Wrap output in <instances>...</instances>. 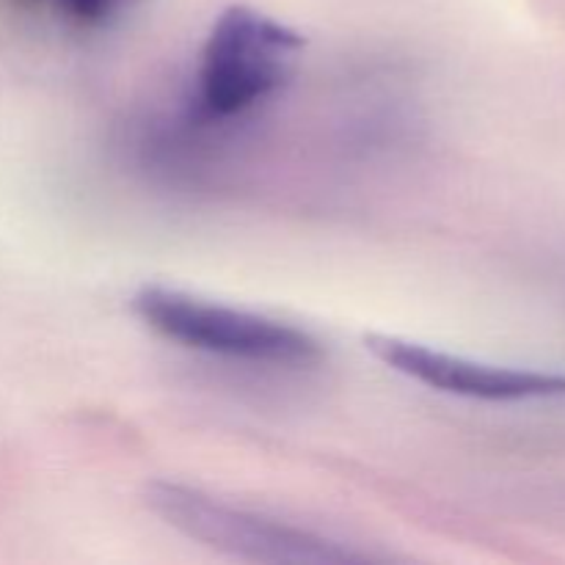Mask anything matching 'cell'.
Here are the masks:
<instances>
[{
    "instance_id": "cell-1",
    "label": "cell",
    "mask_w": 565,
    "mask_h": 565,
    "mask_svg": "<svg viewBox=\"0 0 565 565\" xmlns=\"http://www.w3.org/2000/svg\"><path fill=\"white\" fill-rule=\"evenodd\" d=\"M147 508L185 539L224 555L274 565H359L370 552L270 513L235 505L196 486L160 480L147 489Z\"/></svg>"
},
{
    "instance_id": "cell-2",
    "label": "cell",
    "mask_w": 565,
    "mask_h": 565,
    "mask_svg": "<svg viewBox=\"0 0 565 565\" xmlns=\"http://www.w3.org/2000/svg\"><path fill=\"white\" fill-rule=\"evenodd\" d=\"M132 312L166 340L235 362L309 367L323 359V345L298 326L169 287H141L132 296Z\"/></svg>"
},
{
    "instance_id": "cell-3",
    "label": "cell",
    "mask_w": 565,
    "mask_h": 565,
    "mask_svg": "<svg viewBox=\"0 0 565 565\" xmlns=\"http://www.w3.org/2000/svg\"><path fill=\"white\" fill-rule=\"evenodd\" d=\"M303 36L248 6H232L215 20L196 75L204 116L230 119L263 103L290 77Z\"/></svg>"
},
{
    "instance_id": "cell-4",
    "label": "cell",
    "mask_w": 565,
    "mask_h": 565,
    "mask_svg": "<svg viewBox=\"0 0 565 565\" xmlns=\"http://www.w3.org/2000/svg\"><path fill=\"white\" fill-rule=\"evenodd\" d=\"M364 345L390 370L445 395L486 403L546 401V397L565 395V373L475 362L390 334H370Z\"/></svg>"
},
{
    "instance_id": "cell-5",
    "label": "cell",
    "mask_w": 565,
    "mask_h": 565,
    "mask_svg": "<svg viewBox=\"0 0 565 565\" xmlns=\"http://www.w3.org/2000/svg\"><path fill=\"white\" fill-rule=\"evenodd\" d=\"M66 20L77 25H97L132 0H53Z\"/></svg>"
}]
</instances>
